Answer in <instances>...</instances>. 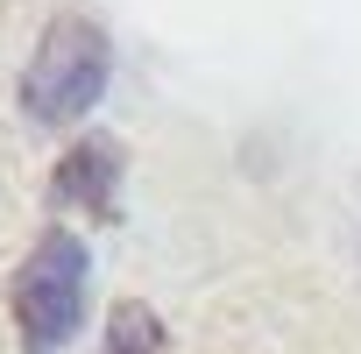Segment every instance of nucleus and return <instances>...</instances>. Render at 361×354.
<instances>
[{"instance_id":"obj_3","label":"nucleus","mask_w":361,"mask_h":354,"mask_svg":"<svg viewBox=\"0 0 361 354\" xmlns=\"http://www.w3.org/2000/svg\"><path fill=\"white\" fill-rule=\"evenodd\" d=\"M121 142L114 135H78L71 149H64V163H57V177H50V199L57 206H71V213H85V220H114L121 213Z\"/></svg>"},{"instance_id":"obj_1","label":"nucleus","mask_w":361,"mask_h":354,"mask_svg":"<svg viewBox=\"0 0 361 354\" xmlns=\"http://www.w3.org/2000/svg\"><path fill=\"white\" fill-rule=\"evenodd\" d=\"M106 78H114V43H106V29L85 22V15H57V22L43 29L29 71H22V106H29V121H43V128H71V121H85V114L106 99Z\"/></svg>"},{"instance_id":"obj_2","label":"nucleus","mask_w":361,"mask_h":354,"mask_svg":"<svg viewBox=\"0 0 361 354\" xmlns=\"http://www.w3.org/2000/svg\"><path fill=\"white\" fill-rule=\"evenodd\" d=\"M85 283H92V255H85V241L64 234V227H50V234L22 255V269H15V283H8V312H15V333H22L29 354H57V347L78 333V319H85Z\"/></svg>"},{"instance_id":"obj_4","label":"nucleus","mask_w":361,"mask_h":354,"mask_svg":"<svg viewBox=\"0 0 361 354\" xmlns=\"http://www.w3.org/2000/svg\"><path fill=\"white\" fill-rule=\"evenodd\" d=\"M106 354H170V333L142 298H121L106 312Z\"/></svg>"}]
</instances>
